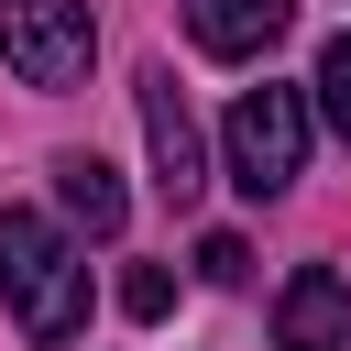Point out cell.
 I'll return each instance as SVG.
<instances>
[{
	"instance_id": "6da1fadb",
	"label": "cell",
	"mask_w": 351,
	"mask_h": 351,
	"mask_svg": "<svg viewBox=\"0 0 351 351\" xmlns=\"http://www.w3.org/2000/svg\"><path fill=\"white\" fill-rule=\"evenodd\" d=\"M0 296H11V318H22L33 351H55V340L88 329V263H77V241L44 208H0Z\"/></svg>"
},
{
	"instance_id": "7a4b0ae2",
	"label": "cell",
	"mask_w": 351,
	"mask_h": 351,
	"mask_svg": "<svg viewBox=\"0 0 351 351\" xmlns=\"http://www.w3.org/2000/svg\"><path fill=\"white\" fill-rule=\"evenodd\" d=\"M219 143H230V186L241 197H285L307 176V99L296 88H241Z\"/></svg>"
},
{
	"instance_id": "3957f363",
	"label": "cell",
	"mask_w": 351,
	"mask_h": 351,
	"mask_svg": "<svg viewBox=\"0 0 351 351\" xmlns=\"http://www.w3.org/2000/svg\"><path fill=\"white\" fill-rule=\"evenodd\" d=\"M0 55L22 88H77L99 55V22H88V0H0Z\"/></svg>"
},
{
	"instance_id": "277c9868",
	"label": "cell",
	"mask_w": 351,
	"mask_h": 351,
	"mask_svg": "<svg viewBox=\"0 0 351 351\" xmlns=\"http://www.w3.org/2000/svg\"><path fill=\"white\" fill-rule=\"evenodd\" d=\"M143 143H154V186L186 208L197 186H208V143H197V110H186V88H176V66H143Z\"/></svg>"
},
{
	"instance_id": "5b68a950",
	"label": "cell",
	"mask_w": 351,
	"mask_h": 351,
	"mask_svg": "<svg viewBox=\"0 0 351 351\" xmlns=\"http://www.w3.org/2000/svg\"><path fill=\"white\" fill-rule=\"evenodd\" d=\"M274 351H351V285L329 263H296L274 296Z\"/></svg>"
},
{
	"instance_id": "8992f818",
	"label": "cell",
	"mask_w": 351,
	"mask_h": 351,
	"mask_svg": "<svg viewBox=\"0 0 351 351\" xmlns=\"http://www.w3.org/2000/svg\"><path fill=\"white\" fill-rule=\"evenodd\" d=\"M285 22H296V0H186V33H197V55H219V66H252V55H274V44H285Z\"/></svg>"
},
{
	"instance_id": "52a82bcc",
	"label": "cell",
	"mask_w": 351,
	"mask_h": 351,
	"mask_svg": "<svg viewBox=\"0 0 351 351\" xmlns=\"http://www.w3.org/2000/svg\"><path fill=\"white\" fill-rule=\"evenodd\" d=\"M55 208H66L88 241H110V230L132 219V197H121V176H110L99 154H55Z\"/></svg>"
},
{
	"instance_id": "ba28073f",
	"label": "cell",
	"mask_w": 351,
	"mask_h": 351,
	"mask_svg": "<svg viewBox=\"0 0 351 351\" xmlns=\"http://www.w3.org/2000/svg\"><path fill=\"white\" fill-rule=\"evenodd\" d=\"M318 110H329V132L351 143V33H329V44H318Z\"/></svg>"
},
{
	"instance_id": "9c48e42d",
	"label": "cell",
	"mask_w": 351,
	"mask_h": 351,
	"mask_svg": "<svg viewBox=\"0 0 351 351\" xmlns=\"http://www.w3.org/2000/svg\"><path fill=\"white\" fill-rule=\"evenodd\" d=\"M165 307H176V274L165 263H132L121 274V318H165Z\"/></svg>"
},
{
	"instance_id": "30bf717a",
	"label": "cell",
	"mask_w": 351,
	"mask_h": 351,
	"mask_svg": "<svg viewBox=\"0 0 351 351\" xmlns=\"http://www.w3.org/2000/svg\"><path fill=\"white\" fill-rule=\"evenodd\" d=\"M197 274H208V285H241V274H252V241H241V230H208V241H197Z\"/></svg>"
}]
</instances>
